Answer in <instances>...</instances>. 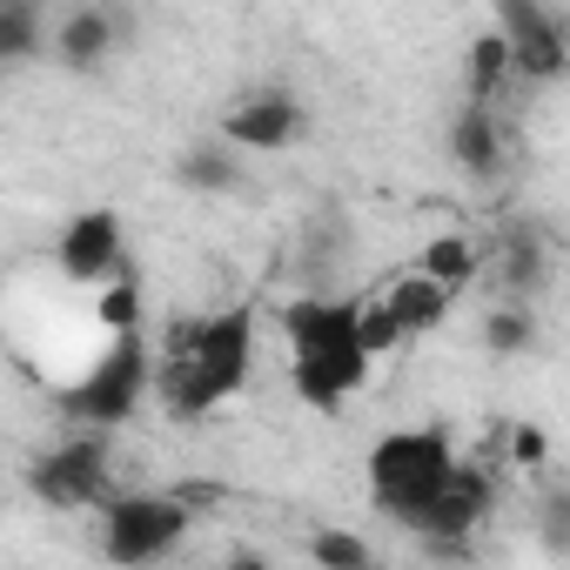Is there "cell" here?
<instances>
[{"label": "cell", "mask_w": 570, "mask_h": 570, "mask_svg": "<svg viewBox=\"0 0 570 570\" xmlns=\"http://www.w3.org/2000/svg\"><path fill=\"white\" fill-rule=\"evenodd\" d=\"M255 376V303H222L181 330H168L155 390L175 423H202L215 403L242 396Z\"/></svg>", "instance_id": "obj_1"}, {"label": "cell", "mask_w": 570, "mask_h": 570, "mask_svg": "<svg viewBox=\"0 0 570 570\" xmlns=\"http://www.w3.org/2000/svg\"><path fill=\"white\" fill-rule=\"evenodd\" d=\"M282 343H289V383L309 410H343L376 370L363 296H330V289L296 296L282 309Z\"/></svg>", "instance_id": "obj_2"}, {"label": "cell", "mask_w": 570, "mask_h": 570, "mask_svg": "<svg viewBox=\"0 0 570 570\" xmlns=\"http://www.w3.org/2000/svg\"><path fill=\"white\" fill-rule=\"evenodd\" d=\"M456 470H463V456H456L450 430H390L370 450V497H376L383 517L416 530L430 517V503L450 490Z\"/></svg>", "instance_id": "obj_3"}, {"label": "cell", "mask_w": 570, "mask_h": 570, "mask_svg": "<svg viewBox=\"0 0 570 570\" xmlns=\"http://www.w3.org/2000/svg\"><path fill=\"white\" fill-rule=\"evenodd\" d=\"M148 390H155L148 336H141V330H115L108 350L88 363V376L61 390V416H75V423H108V430H115V423H128V416L141 410Z\"/></svg>", "instance_id": "obj_4"}, {"label": "cell", "mask_w": 570, "mask_h": 570, "mask_svg": "<svg viewBox=\"0 0 570 570\" xmlns=\"http://www.w3.org/2000/svg\"><path fill=\"white\" fill-rule=\"evenodd\" d=\"M195 530V503L181 490H128L101 503V550L108 563H155L175 557Z\"/></svg>", "instance_id": "obj_5"}, {"label": "cell", "mask_w": 570, "mask_h": 570, "mask_svg": "<svg viewBox=\"0 0 570 570\" xmlns=\"http://www.w3.org/2000/svg\"><path fill=\"white\" fill-rule=\"evenodd\" d=\"M28 483H35V497L55 503V510H101L108 497H121V490H115V456H108L101 436H75V443L48 450V456L28 470Z\"/></svg>", "instance_id": "obj_6"}, {"label": "cell", "mask_w": 570, "mask_h": 570, "mask_svg": "<svg viewBox=\"0 0 570 570\" xmlns=\"http://www.w3.org/2000/svg\"><path fill=\"white\" fill-rule=\"evenodd\" d=\"M55 268L75 282V289H108V282L135 275L128 268V228H121V215L115 208H81L61 228V242H55Z\"/></svg>", "instance_id": "obj_7"}, {"label": "cell", "mask_w": 570, "mask_h": 570, "mask_svg": "<svg viewBox=\"0 0 570 570\" xmlns=\"http://www.w3.org/2000/svg\"><path fill=\"white\" fill-rule=\"evenodd\" d=\"M497 28L510 41V61H517V81L537 88V81H557L570 68V35L557 28V14L543 0H497Z\"/></svg>", "instance_id": "obj_8"}, {"label": "cell", "mask_w": 570, "mask_h": 570, "mask_svg": "<svg viewBox=\"0 0 570 570\" xmlns=\"http://www.w3.org/2000/svg\"><path fill=\"white\" fill-rule=\"evenodd\" d=\"M456 296H463L456 282H443V275H430V268H410V275H396L390 289H383V309H390V323L403 330V343H416V336L443 330V316H450Z\"/></svg>", "instance_id": "obj_9"}, {"label": "cell", "mask_w": 570, "mask_h": 570, "mask_svg": "<svg viewBox=\"0 0 570 570\" xmlns=\"http://www.w3.org/2000/svg\"><path fill=\"white\" fill-rule=\"evenodd\" d=\"M222 135L235 141V148H296V135H303V108L282 95V88H262L255 101H242V108H228V121H222Z\"/></svg>", "instance_id": "obj_10"}, {"label": "cell", "mask_w": 570, "mask_h": 570, "mask_svg": "<svg viewBox=\"0 0 570 570\" xmlns=\"http://www.w3.org/2000/svg\"><path fill=\"white\" fill-rule=\"evenodd\" d=\"M115 41H121V21H115L108 8H75V14L55 21L48 55H55L61 68H75V75H95V68L115 55Z\"/></svg>", "instance_id": "obj_11"}, {"label": "cell", "mask_w": 570, "mask_h": 570, "mask_svg": "<svg viewBox=\"0 0 570 570\" xmlns=\"http://www.w3.org/2000/svg\"><path fill=\"white\" fill-rule=\"evenodd\" d=\"M450 155H456V168L476 175V181H490V175L503 168V121H497L490 101H463V115H456V128H450Z\"/></svg>", "instance_id": "obj_12"}, {"label": "cell", "mask_w": 570, "mask_h": 570, "mask_svg": "<svg viewBox=\"0 0 570 570\" xmlns=\"http://www.w3.org/2000/svg\"><path fill=\"white\" fill-rule=\"evenodd\" d=\"M510 81H517L510 41H503V28H490V35L470 48V81H463V88H470V101H490V108H497V95H503Z\"/></svg>", "instance_id": "obj_13"}, {"label": "cell", "mask_w": 570, "mask_h": 570, "mask_svg": "<svg viewBox=\"0 0 570 570\" xmlns=\"http://www.w3.org/2000/svg\"><path fill=\"white\" fill-rule=\"evenodd\" d=\"M483 262H490V248H483V242H470V235H436V242L416 255V268H430V275L456 282V289H470Z\"/></svg>", "instance_id": "obj_14"}, {"label": "cell", "mask_w": 570, "mask_h": 570, "mask_svg": "<svg viewBox=\"0 0 570 570\" xmlns=\"http://www.w3.org/2000/svg\"><path fill=\"white\" fill-rule=\"evenodd\" d=\"M181 181H188V188H235V181H242L235 141H228V135H222V141H195V148L181 155Z\"/></svg>", "instance_id": "obj_15"}, {"label": "cell", "mask_w": 570, "mask_h": 570, "mask_svg": "<svg viewBox=\"0 0 570 570\" xmlns=\"http://www.w3.org/2000/svg\"><path fill=\"white\" fill-rule=\"evenodd\" d=\"M41 55V0H0V61Z\"/></svg>", "instance_id": "obj_16"}, {"label": "cell", "mask_w": 570, "mask_h": 570, "mask_svg": "<svg viewBox=\"0 0 570 570\" xmlns=\"http://www.w3.org/2000/svg\"><path fill=\"white\" fill-rule=\"evenodd\" d=\"M530 343H537V316H530L517 296L483 316V350H490V356H517V350H530Z\"/></svg>", "instance_id": "obj_17"}, {"label": "cell", "mask_w": 570, "mask_h": 570, "mask_svg": "<svg viewBox=\"0 0 570 570\" xmlns=\"http://www.w3.org/2000/svg\"><path fill=\"white\" fill-rule=\"evenodd\" d=\"M95 316H101L108 336L115 330H141V282L121 275V282H108V289H95Z\"/></svg>", "instance_id": "obj_18"}, {"label": "cell", "mask_w": 570, "mask_h": 570, "mask_svg": "<svg viewBox=\"0 0 570 570\" xmlns=\"http://www.w3.org/2000/svg\"><path fill=\"white\" fill-rule=\"evenodd\" d=\"M309 557H316V563H343V570H363V563H370V543H363V537H350V530H323V537L309 543Z\"/></svg>", "instance_id": "obj_19"}]
</instances>
